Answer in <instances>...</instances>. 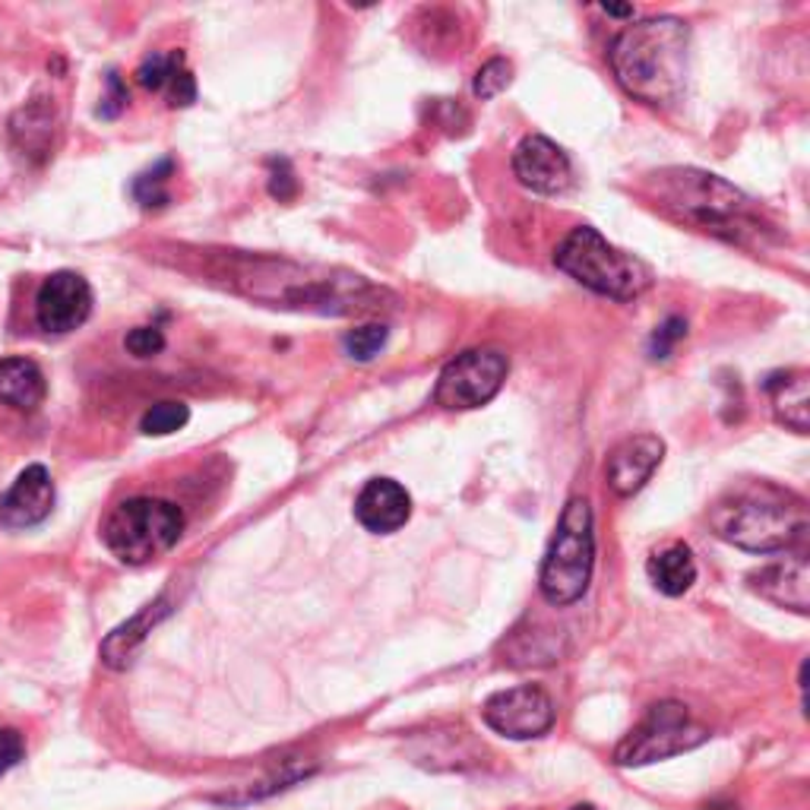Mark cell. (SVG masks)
I'll return each mask as SVG.
<instances>
[{"mask_svg":"<svg viewBox=\"0 0 810 810\" xmlns=\"http://www.w3.org/2000/svg\"><path fill=\"white\" fill-rule=\"evenodd\" d=\"M617 83L646 105H671L690 73V29L675 17L627 25L608 51Z\"/></svg>","mask_w":810,"mask_h":810,"instance_id":"1","label":"cell"},{"mask_svg":"<svg viewBox=\"0 0 810 810\" xmlns=\"http://www.w3.org/2000/svg\"><path fill=\"white\" fill-rule=\"evenodd\" d=\"M712 532L735 547L753 554H776L794 547L808 535V504L772 482H745L709 510Z\"/></svg>","mask_w":810,"mask_h":810,"instance_id":"2","label":"cell"},{"mask_svg":"<svg viewBox=\"0 0 810 810\" xmlns=\"http://www.w3.org/2000/svg\"><path fill=\"white\" fill-rule=\"evenodd\" d=\"M649 184L656 187L658 206L668 216L687 222L706 235H716L731 244H747L767 232L753 203L722 177L694 172V168H668L649 177Z\"/></svg>","mask_w":810,"mask_h":810,"instance_id":"3","label":"cell"},{"mask_svg":"<svg viewBox=\"0 0 810 810\" xmlns=\"http://www.w3.org/2000/svg\"><path fill=\"white\" fill-rule=\"evenodd\" d=\"M557 269H564L570 279L586 285L595 295H605L614 301H634L649 285L653 273L639 257L608 244L595 228H573L564 244L554 254Z\"/></svg>","mask_w":810,"mask_h":810,"instance_id":"4","label":"cell"},{"mask_svg":"<svg viewBox=\"0 0 810 810\" xmlns=\"http://www.w3.org/2000/svg\"><path fill=\"white\" fill-rule=\"evenodd\" d=\"M592 567H595V535H592V506L583 498H573L561 523L554 529V539L547 545L539 589L547 605L564 608L580 602L589 589Z\"/></svg>","mask_w":810,"mask_h":810,"instance_id":"5","label":"cell"},{"mask_svg":"<svg viewBox=\"0 0 810 810\" xmlns=\"http://www.w3.org/2000/svg\"><path fill=\"white\" fill-rule=\"evenodd\" d=\"M181 532H184L181 506L158 498H131L111 510L102 526V539L117 561L143 567L155 557L168 554L177 545Z\"/></svg>","mask_w":810,"mask_h":810,"instance_id":"6","label":"cell"},{"mask_svg":"<svg viewBox=\"0 0 810 810\" xmlns=\"http://www.w3.org/2000/svg\"><path fill=\"white\" fill-rule=\"evenodd\" d=\"M709 741V728L700 725L684 703L662 700L649 706L643 722L617 745L614 763L617 767H649L658 760L687 753Z\"/></svg>","mask_w":810,"mask_h":810,"instance_id":"7","label":"cell"},{"mask_svg":"<svg viewBox=\"0 0 810 810\" xmlns=\"http://www.w3.org/2000/svg\"><path fill=\"white\" fill-rule=\"evenodd\" d=\"M506 373H510V361L504 351L498 349H472L457 355L438 377V390L434 399L438 406L450 409V412H469L488 406L494 396L501 393Z\"/></svg>","mask_w":810,"mask_h":810,"instance_id":"8","label":"cell"},{"mask_svg":"<svg viewBox=\"0 0 810 810\" xmlns=\"http://www.w3.org/2000/svg\"><path fill=\"white\" fill-rule=\"evenodd\" d=\"M482 719L488 728H494L504 738L529 741V738H542L554 725V703L539 684H520L488 697L482 706Z\"/></svg>","mask_w":810,"mask_h":810,"instance_id":"9","label":"cell"},{"mask_svg":"<svg viewBox=\"0 0 810 810\" xmlns=\"http://www.w3.org/2000/svg\"><path fill=\"white\" fill-rule=\"evenodd\" d=\"M92 314V288L80 273H51L35 295V320L44 332H73Z\"/></svg>","mask_w":810,"mask_h":810,"instance_id":"10","label":"cell"},{"mask_svg":"<svg viewBox=\"0 0 810 810\" xmlns=\"http://www.w3.org/2000/svg\"><path fill=\"white\" fill-rule=\"evenodd\" d=\"M513 172H516L523 187L535 191V194H545V197H557L573 184L570 155L557 143H551L547 136H539V133L526 136L516 146Z\"/></svg>","mask_w":810,"mask_h":810,"instance_id":"11","label":"cell"},{"mask_svg":"<svg viewBox=\"0 0 810 810\" xmlns=\"http://www.w3.org/2000/svg\"><path fill=\"white\" fill-rule=\"evenodd\" d=\"M665 457V443L656 434H636L621 440L605 462V479L617 498H634L653 479L658 462Z\"/></svg>","mask_w":810,"mask_h":810,"instance_id":"12","label":"cell"},{"mask_svg":"<svg viewBox=\"0 0 810 810\" xmlns=\"http://www.w3.org/2000/svg\"><path fill=\"white\" fill-rule=\"evenodd\" d=\"M54 506V482L44 465L22 469L13 488L0 498V526L3 529H32L48 520Z\"/></svg>","mask_w":810,"mask_h":810,"instance_id":"13","label":"cell"},{"mask_svg":"<svg viewBox=\"0 0 810 810\" xmlns=\"http://www.w3.org/2000/svg\"><path fill=\"white\" fill-rule=\"evenodd\" d=\"M750 589L757 592L760 598H767L779 608H789V612L808 614L810 612V564L808 557H789V561H779V564H769V567L753 570L750 576Z\"/></svg>","mask_w":810,"mask_h":810,"instance_id":"14","label":"cell"},{"mask_svg":"<svg viewBox=\"0 0 810 810\" xmlns=\"http://www.w3.org/2000/svg\"><path fill=\"white\" fill-rule=\"evenodd\" d=\"M355 516L373 535H390V532L409 523L412 498L393 479H371L355 501Z\"/></svg>","mask_w":810,"mask_h":810,"instance_id":"15","label":"cell"},{"mask_svg":"<svg viewBox=\"0 0 810 810\" xmlns=\"http://www.w3.org/2000/svg\"><path fill=\"white\" fill-rule=\"evenodd\" d=\"M776 418L794 434H808L810 428V380L804 371H779L767 380Z\"/></svg>","mask_w":810,"mask_h":810,"instance_id":"16","label":"cell"},{"mask_svg":"<svg viewBox=\"0 0 810 810\" xmlns=\"http://www.w3.org/2000/svg\"><path fill=\"white\" fill-rule=\"evenodd\" d=\"M168 614V602L155 598L153 605H146L140 614H133L127 624H121L114 634L102 643V658L111 668H127L140 653V646L146 643V636L153 634V627Z\"/></svg>","mask_w":810,"mask_h":810,"instance_id":"17","label":"cell"},{"mask_svg":"<svg viewBox=\"0 0 810 810\" xmlns=\"http://www.w3.org/2000/svg\"><path fill=\"white\" fill-rule=\"evenodd\" d=\"M48 383L42 368L29 358H7L0 361V402L22 412H32L42 406Z\"/></svg>","mask_w":810,"mask_h":810,"instance_id":"18","label":"cell"},{"mask_svg":"<svg viewBox=\"0 0 810 810\" xmlns=\"http://www.w3.org/2000/svg\"><path fill=\"white\" fill-rule=\"evenodd\" d=\"M646 570H649L653 586L662 595H671V598L684 595V592L697 583V561H694V554H690L687 545L662 547V551H656L649 557Z\"/></svg>","mask_w":810,"mask_h":810,"instance_id":"19","label":"cell"},{"mask_svg":"<svg viewBox=\"0 0 810 810\" xmlns=\"http://www.w3.org/2000/svg\"><path fill=\"white\" fill-rule=\"evenodd\" d=\"M181 70H187L181 51H172V54H150L143 64L136 66V83L143 89H153V92H165V89L172 86V80H175Z\"/></svg>","mask_w":810,"mask_h":810,"instance_id":"20","label":"cell"},{"mask_svg":"<svg viewBox=\"0 0 810 810\" xmlns=\"http://www.w3.org/2000/svg\"><path fill=\"white\" fill-rule=\"evenodd\" d=\"M191 421V409L184 406V402H155L153 409L143 416L140 421V428H143V434H150V438H165V434H175L181 431L184 424Z\"/></svg>","mask_w":810,"mask_h":810,"instance_id":"21","label":"cell"},{"mask_svg":"<svg viewBox=\"0 0 810 810\" xmlns=\"http://www.w3.org/2000/svg\"><path fill=\"white\" fill-rule=\"evenodd\" d=\"M387 339H390V329L383 324H368V327L351 329L346 336V351L355 361H371V358H377L383 351Z\"/></svg>","mask_w":810,"mask_h":810,"instance_id":"22","label":"cell"},{"mask_svg":"<svg viewBox=\"0 0 810 810\" xmlns=\"http://www.w3.org/2000/svg\"><path fill=\"white\" fill-rule=\"evenodd\" d=\"M168 172H172V162H162V165H155L153 172L136 177V184H133V197L140 199L146 209L165 206V203H168V191H165V181H168L165 175H168Z\"/></svg>","mask_w":810,"mask_h":810,"instance_id":"23","label":"cell"},{"mask_svg":"<svg viewBox=\"0 0 810 810\" xmlns=\"http://www.w3.org/2000/svg\"><path fill=\"white\" fill-rule=\"evenodd\" d=\"M510 80H513V64L504 61V58H494L475 73V86L472 89H475L479 99H494V95H501L510 86Z\"/></svg>","mask_w":810,"mask_h":810,"instance_id":"24","label":"cell"},{"mask_svg":"<svg viewBox=\"0 0 810 810\" xmlns=\"http://www.w3.org/2000/svg\"><path fill=\"white\" fill-rule=\"evenodd\" d=\"M684 336H687V320H684V317H668V320L653 332L649 355H653V358H668L671 349H675V342H680Z\"/></svg>","mask_w":810,"mask_h":810,"instance_id":"25","label":"cell"},{"mask_svg":"<svg viewBox=\"0 0 810 810\" xmlns=\"http://www.w3.org/2000/svg\"><path fill=\"white\" fill-rule=\"evenodd\" d=\"M124 346H127V351L136 355V358H153V355H158V351L165 349V336H162L155 327H136L127 332Z\"/></svg>","mask_w":810,"mask_h":810,"instance_id":"26","label":"cell"},{"mask_svg":"<svg viewBox=\"0 0 810 810\" xmlns=\"http://www.w3.org/2000/svg\"><path fill=\"white\" fill-rule=\"evenodd\" d=\"M25 757V741L17 728H0V776L20 763Z\"/></svg>","mask_w":810,"mask_h":810,"instance_id":"27","label":"cell"},{"mask_svg":"<svg viewBox=\"0 0 810 810\" xmlns=\"http://www.w3.org/2000/svg\"><path fill=\"white\" fill-rule=\"evenodd\" d=\"M269 165H273V175H269V194H273L276 199L295 197L298 184H295V175H291L288 162H285V158H273Z\"/></svg>","mask_w":810,"mask_h":810,"instance_id":"28","label":"cell"},{"mask_svg":"<svg viewBox=\"0 0 810 810\" xmlns=\"http://www.w3.org/2000/svg\"><path fill=\"white\" fill-rule=\"evenodd\" d=\"M127 109V89L121 83V76L117 73H111L109 76V95L102 99V109H99V117H117L121 111Z\"/></svg>","mask_w":810,"mask_h":810,"instance_id":"29","label":"cell"},{"mask_svg":"<svg viewBox=\"0 0 810 810\" xmlns=\"http://www.w3.org/2000/svg\"><path fill=\"white\" fill-rule=\"evenodd\" d=\"M605 13H612V17H634V7H605Z\"/></svg>","mask_w":810,"mask_h":810,"instance_id":"30","label":"cell"},{"mask_svg":"<svg viewBox=\"0 0 810 810\" xmlns=\"http://www.w3.org/2000/svg\"><path fill=\"white\" fill-rule=\"evenodd\" d=\"M570 810H595L592 804H576V808H570Z\"/></svg>","mask_w":810,"mask_h":810,"instance_id":"31","label":"cell"}]
</instances>
